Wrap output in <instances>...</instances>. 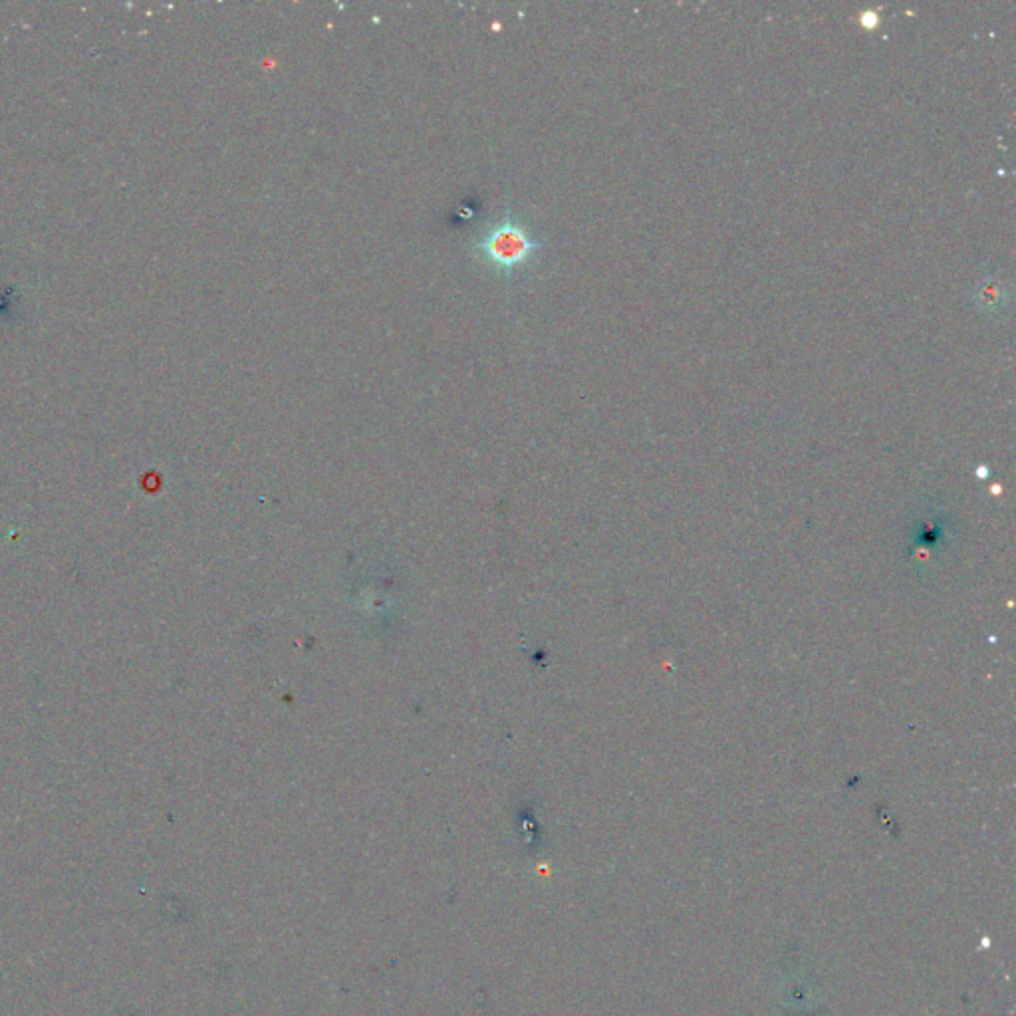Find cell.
<instances>
[{"label":"cell","instance_id":"6da1fadb","mask_svg":"<svg viewBox=\"0 0 1016 1016\" xmlns=\"http://www.w3.org/2000/svg\"><path fill=\"white\" fill-rule=\"evenodd\" d=\"M544 245H546L544 241L534 239L528 233V229L522 223H518L508 211L507 217L501 223H497L489 233H485V237L475 245V251L491 266H495L510 278Z\"/></svg>","mask_w":1016,"mask_h":1016}]
</instances>
